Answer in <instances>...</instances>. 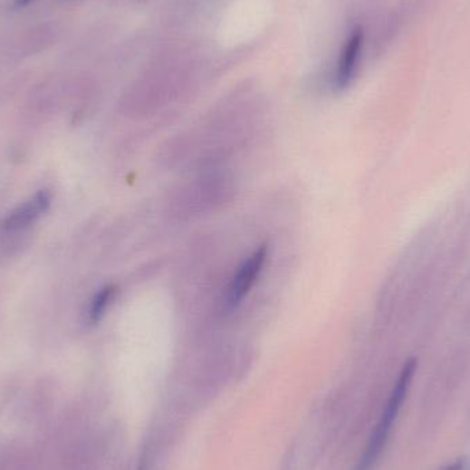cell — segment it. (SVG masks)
<instances>
[{
	"label": "cell",
	"instance_id": "cell-1",
	"mask_svg": "<svg viewBox=\"0 0 470 470\" xmlns=\"http://www.w3.org/2000/svg\"><path fill=\"white\" fill-rule=\"evenodd\" d=\"M417 370V360H408L403 365L400 370L399 377L395 382L394 389L390 392L388 398L387 405L382 410L381 417L379 422L374 427L373 434L369 439L368 446L358 462L357 467L354 470H371L376 466L377 461L381 456L388 440H389L392 429H394L395 422H397L398 416L402 410L403 403L408 398V390H410L411 382H413L414 374Z\"/></svg>",
	"mask_w": 470,
	"mask_h": 470
},
{
	"label": "cell",
	"instance_id": "cell-2",
	"mask_svg": "<svg viewBox=\"0 0 470 470\" xmlns=\"http://www.w3.org/2000/svg\"><path fill=\"white\" fill-rule=\"evenodd\" d=\"M267 245H262L240 265L233 280H231L227 294H225V307L228 310L237 308L245 299L246 294L254 288V283L259 280L260 273H263L265 263H267Z\"/></svg>",
	"mask_w": 470,
	"mask_h": 470
},
{
	"label": "cell",
	"instance_id": "cell-3",
	"mask_svg": "<svg viewBox=\"0 0 470 470\" xmlns=\"http://www.w3.org/2000/svg\"><path fill=\"white\" fill-rule=\"evenodd\" d=\"M50 203H52L50 194L46 190L39 191L28 203L17 206L14 211L7 215L6 220H5V227L10 231L23 230V228L28 227L49 209Z\"/></svg>",
	"mask_w": 470,
	"mask_h": 470
},
{
	"label": "cell",
	"instance_id": "cell-4",
	"mask_svg": "<svg viewBox=\"0 0 470 470\" xmlns=\"http://www.w3.org/2000/svg\"><path fill=\"white\" fill-rule=\"evenodd\" d=\"M363 34L358 29L350 34L345 46L342 47L340 55L339 66H337L336 86L345 89L350 86V82L357 73L358 63H360V52H362Z\"/></svg>",
	"mask_w": 470,
	"mask_h": 470
},
{
	"label": "cell",
	"instance_id": "cell-5",
	"mask_svg": "<svg viewBox=\"0 0 470 470\" xmlns=\"http://www.w3.org/2000/svg\"><path fill=\"white\" fill-rule=\"evenodd\" d=\"M116 289L114 286H106V288L101 289L94 299H92L91 305H90L89 320L91 323L100 322L105 315L106 310L110 305L111 300H113Z\"/></svg>",
	"mask_w": 470,
	"mask_h": 470
},
{
	"label": "cell",
	"instance_id": "cell-6",
	"mask_svg": "<svg viewBox=\"0 0 470 470\" xmlns=\"http://www.w3.org/2000/svg\"><path fill=\"white\" fill-rule=\"evenodd\" d=\"M440 470H470V458L461 456V458H456V461L446 465V466Z\"/></svg>",
	"mask_w": 470,
	"mask_h": 470
},
{
	"label": "cell",
	"instance_id": "cell-7",
	"mask_svg": "<svg viewBox=\"0 0 470 470\" xmlns=\"http://www.w3.org/2000/svg\"><path fill=\"white\" fill-rule=\"evenodd\" d=\"M34 0H14L15 6L17 7H25L28 5H31Z\"/></svg>",
	"mask_w": 470,
	"mask_h": 470
},
{
	"label": "cell",
	"instance_id": "cell-8",
	"mask_svg": "<svg viewBox=\"0 0 470 470\" xmlns=\"http://www.w3.org/2000/svg\"><path fill=\"white\" fill-rule=\"evenodd\" d=\"M138 470H150V467L148 466V464H146V462H143V464L140 465L139 469Z\"/></svg>",
	"mask_w": 470,
	"mask_h": 470
}]
</instances>
